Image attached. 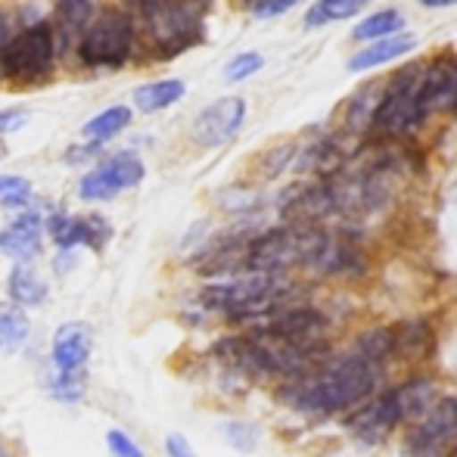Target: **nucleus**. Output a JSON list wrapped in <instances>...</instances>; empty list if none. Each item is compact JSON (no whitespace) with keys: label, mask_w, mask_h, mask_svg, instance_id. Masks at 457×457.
I'll return each mask as SVG.
<instances>
[{"label":"nucleus","mask_w":457,"mask_h":457,"mask_svg":"<svg viewBox=\"0 0 457 457\" xmlns=\"http://www.w3.org/2000/svg\"><path fill=\"white\" fill-rule=\"evenodd\" d=\"M144 22L162 56H171L178 50L190 47L203 35L196 6H190L187 0H162L150 12H144Z\"/></svg>","instance_id":"nucleus-6"},{"label":"nucleus","mask_w":457,"mask_h":457,"mask_svg":"<svg viewBox=\"0 0 457 457\" xmlns=\"http://www.w3.org/2000/svg\"><path fill=\"white\" fill-rule=\"evenodd\" d=\"M47 234L62 253L75 246H85V224H81V215H69V212H54L47 218Z\"/></svg>","instance_id":"nucleus-23"},{"label":"nucleus","mask_w":457,"mask_h":457,"mask_svg":"<svg viewBox=\"0 0 457 457\" xmlns=\"http://www.w3.org/2000/svg\"><path fill=\"white\" fill-rule=\"evenodd\" d=\"M414 37L411 35H392V37H379V41L367 44L364 50H358L355 56L349 60V69L352 72H364V69H373V66H383V62H392L398 56L411 54L414 50Z\"/></svg>","instance_id":"nucleus-14"},{"label":"nucleus","mask_w":457,"mask_h":457,"mask_svg":"<svg viewBox=\"0 0 457 457\" xmlns=\"http://www.w3.org/2000/svg\"><path fill=\"white\" fill-rule=\"evenodd\" d=\"M81 224H85V246L91 249H106L109 237H112V228L103 215H81Z\"/></svg>","instance_id":"nucleus-29"},{"label":"nucleus","mask_w":457,"mask_h":457,"mask_svg":"<svg viewBox=\"0 0 457 457\" xmlns=\"http://www.w3.org/2000/svg\"><path fill=\"white\" fill-rule=\"evenodd\" d=\"M25 121H29V112H25V109H6V112H0V137L19 131Z\"/></svg>","instance_id":"nucleus-33"},{"label":"nucleus","mask_w":457,"mask_h":457,"mask_svg":"<svg viewBox=\"0 0 457 457\" xmlns=\"http://www.w3.org/2000/svg\"><path fill=\"white\" fill-rule=\"evenodd\" d=\"M31 327L19 305H0V352H16L25 345Z\"/></svg>","instance_id":"nucleus-22"},{"label":"nucleus","mask_w":457,"mask_h":457,"mask_svg":"<svg viewBox=\"0 0 457 457\" xmlns=\"http://www.w3.org/2000/svg\"><path fill=\"white\" fill-rule=\"evenodd\" d=\"M50 392H54V398H60V402L75 404L85 395V379H81V373H56V377L50 379Z\"/></svg>","instance_id":"nucleus-27"},{"label":"nucleus","mask_w":457,"mask_h":457,"mask_svg":"<svg viewBox=\"0 0 457 457\" xmlns=\"http://www.w3.org/2000/svg\"><path fill=\"white\" fill-rule=\"evenodd\" d=\"M137 31L125 10H103L94 16L91 29L79 41V60L87 69H119L131 60Z\"/></svg>","instance_id":"nucleus-2"},{"label":"nucleus","mask_w":457,"mask_h":457,"mask_svg":"<svg viewBox=\"0 0 457 457\" xmlns=\"http://www.w3.org/2000/svg\"><path fill=\"white\" fill-rule=\"evenodd\" d=\"M6 289H10V299L16 302L19 308H37L44 299H47V280H44L31 265L12 268Z\"/></svg>","instance_id":"nucleus-16"},{"label":"nucleus","mask_w":457,"mask_h":457,"mask_svg":"<svg viewBox=\"0 0 457 457\" xmlns=\"http://www.w3.org/2000/svg\"><path fill=\"white\" fill-rule=\"evenodd\" d=\"M379 370L383 367H373L352 352H343V355H330L318 370L305 373V377L283 379L277 398L287 408L312 417L352 414L377 395Z\"/></svg>","instance_id":"nucleus-1"},{"label":"nucleus","mask_w":457,"mask_h":457,"mask_svg":"<svg viewBox=\"0 0 457 457\" xmlns=\"http://www.w3.org/2000/svg\"><path fill=\"white\" fill-rule=\"evenodd\" d=\"M165 452H169V457H196V452H193L190 442H187L181 433H171L169 439H165Z\"/></svg>","instance_id":"nucleus-34"},{"label":"nucleus","mask_w":457,"mask_h":457,"mask_svg":"<svg viewBox=\"0 0 457 457\" xmlns=\"http://www.w3.org/2000/svg\"><path fill=\"white\" fill-rule=\"evenodd\" d=\"M41 228L44 218L37 209H29L10 224V228L0 230V253L10 255L19 265H29L31 259L41 255Z\"/></svg>","instance_id":"nucleus-9"},{"label":"nucleus","mask_w":457,"mask_h":457,"mask_svg":"<svg viewBox=\"0 0 457 457\" xmlns=\"http://www.w3.org/2000/svg\"><path fill=\"white\" fill-rule=\"evenodd\" d=\"M224 439H228V445H234L237 452L246 454L259 445V427L246 420H228L224 423Z\"/></svg>","instance_id":"nucleus-26"},{"label":"nucleus","mask_w":457,"mask_h":457,"mask_svg":"<svg viewBox=\"0 0 457 457\" xmlns=\"http://www.w3.org/2000/svg\"><path fill=\"white\" fill-rule=\"evenodd\" d=\"M457 442V395H442L408 429L402 442V457H445Z\"/></svg>","instance_id":"nucleus-5"},{"label":"nucleus","mask_w":457,"mask_h":457,"mask_svg":"<svg viewBox=\"0 0 457 457\" xmlns=\"http://www.w3.org/2000/svg\"><path fill=\"white\" fill-rule=\"evenodd\" d=\"M56 60V44L50 22H35L12 35L6 47L0 50V75L19 85H31L50 75Z\"/></svg>","instance_id":"nucleus-3"},{"label":"nucleus","mask_w":457,"mask_h":457,"mask_svg":"<svg viewBox=\"0 0 457 457\" xmlns=\"http://www.w3.org/2000/svg\"><path fill=\"white\" fill-rule=\"evenodd\" d=\"M392 349L395 355H402L404 361H420L433 349V330L423 320H408V324H398L392 330Z\"/></svg>","instance_id":"nucleus-15"},{"label":"nucleus","mask_w":457,"mask_h":457,"mask_svg":"<svg viewBox=\"0 0 457 457\" xmlns=\"http://www.w3.org/2000/svg\"><path fill=\"white\" fill-rule=\"evenodd\" d=\"M420 81H423V69L408 66L389 81L383 100L377 106L373 115V125L383 134H408L414 125H420V119L427 115L420 100Z\"/></svg>","instance_id":"nucleus-4"},{"label":"nucleus","mask_w":457,"mask_h":457,"mask_svg":"<svg viewBox=\"0 0 457 457\" xmlns=\"http://www.w3.org/2000/svg\"><path fill=\"white\" fill-rule=\"evenodd\" d=\"M379 87H383L379 81H370V85H364L361 91H355V96L349 100V106H345V128H349V131H364V128L373 121L379 100H383V94H377Z\"/></svg>","instance_id":"nucleus-21"},{"label":"nucleus","mask_w":457,"mask_h":457,"mask_svg":"<svg viewBox=\"0 0 457 457\" xmlns=\"http://www.w3.org/2000/svg\"><path fill=\"white\" fill-rule=\"evenodd\" d=\"M262 66H265L262 54H240V56H234V60L228 62V69H224V79H228V81H246V79H253Z\"/></svg>","instance_id":"nucleus-28"},{"label":"nucleus","mask_w":457,"mask_h":457,"mask_svg":"<svg viewBox=\"0 0 457 457\" xmlns=\"http://www.w3.org/2000/svg\"><path fill=\"white\" fill-rule=\"evenodd\" d=\"M103 153V144H85V146H72L66 153V162H87V159L100 156Z\"/></svg>","instance_id":"nucleus-35"},{"label":"nucleus","mask_w":457,"mask_h":457,"mask_svg":"<svg viewBox=\"0 0 457 457\" xmlns=\"http://www.w3.org/2000/svg\"><path fill=\"white\" fill-rule=\"evenodd\" d=\"M181 96H184V81L162 79V81H150V85H140L134 91V106L140 112H162V109L175 106Z\"/></svg>","instance_id":"nucleus-19"},{"label":"nucleus","mask_w":457,"mask_h":457,"mask_svg":"<svg viewBox=\"0 0 457 457\" xmlns=\"http://www.w3.org/2000/svg\"><path fill=\"white\" fill-rule=\"evenodd\" d=\"M402 25H404V19L398 10H379V12H373V16H367L364 22H358L352 35H355V41H379V37L398 35Z\"/></svg>","instance_id":"nucleus-24"},{"label":"nucleus","mask_w":457,"mask_h":457,"mask_svg":"<svg viewBox=\"0 0 457 457\" xmlns=\"http://www.w3.org/2000/svg\"><path fill=\"white\" fill-rule=\"evenodd\" d=\"M128 4H131L134 10H137L140 16H144V12H150L153 6H159V4H162V0H128Z\"/></svg>","instance_id":"nucleus-36"},{"label":"nucleus","mask_w":457,"mask_h":457,"mask_svg":"<svg viewBox=\"0 0 457 457\" xmlns=\"http://www.w3.org/2000/svg\"><path fill=\"white\" fill-rule=\"evenodd\" d=\"M106 445H109V452H112L115 457H144L137 442H134L128 433H121V429H109Z\"/></svg>","instance_id":"nucleus-30"},{"label":"nucleus","mask_w":457,"mask_h":457,"mask_svg":"<svg viewBox=\"0 0 457 457\" xmlns=\"http://www.w3.org/2000/svg\"><path fill=\"white\" fill-rule=\"evenodd\" d=\"M345 352H352L355 358H361V361L373 367H383L395 355V349H392V330H386V327H370V330L358 333Z\"/></svg>","instance_id":"nucleus-18"},{"label":"nucleus","mask_w":457,"mask_h":457,"mask_svg":"<svg viewBox=\"0 0 457 457\" xmlns=\"http://www.w3.org/2000/svg\"><path fill=\"white\" fill-rule=\"evenodd\" d=\"M96 16V0H56L54 16V44L60 47H79L85 31L91 29Z\"/></svg>","instance_id":"nucleus-11"},{"label":"nucleus","mask_w":457,"mask_h":457,"mask_svg":"<svg viewBox=\"0 0 457 457\" xmlns=\"http://www.w3.org/2000/svg\"><path fill=\"white\" fill-rule=\"evenodd\" d=\"M31 203V184L19 175H0V205L6 209H22Z\"/></svg>","instance_id":"nucleus-25"},{"label":"nucleus","mask_w":457,"mask_h":457,"mask_svg":"<svg viewBox=\"0 0 457 457\" xmlns=\"http://www.w3.org/2000/svg\"><path fill=\"white\" fill-rule=\"evenodd\" d=\"M295 4H299V0H253V4H249V10H253L259 19H271V16L287 12L289 6H295Z\"/></svg>","instance_id":"nucleus-32"},{"label":"nucleus","mask_w":457,"mask_h":457,"mask_svg":"<svg viewBox=\"0 0 457 457\" xmlns=\"http://www.w3.org/2000/svg\"><path fill=\"white\" fill-rule=\"evenodd\" d=\"M423 109H454L457 112V66L448 60L436 62L433 69H423L420 81Z\"/></svg>","instance_id":"nucleus-12"},{"label":"nucleus","mask_w":457,"mask_h":457,"mask_svg":"<svg viewBox=\"0 0 457 457\" xmlns=\"http://www.w3.org/2000/svg\"><path fill=\"white\" fill-rule=\"evenodd\" d=\"M395 402H398V411H402V420H420L429 408L436 404L439 398V389L429 377H411L408 383L395 386Z\"/></svg>","instance_id":"nucleus-13"},{"label":"nucleus","mask_w":457,"mask_h":457,"mask_svg":"<svg viewBox=\"0 0 457 457\" xmlns=\"http://www.w3.org/2000/svg\"><path fill=\"white\" fill-rule=\"evenodd\" d=\"M131 119H134V112L128 106H109V109H103L100 115H94V119L81 128V134H85L91 144H106L115 134L125 131V128L131 125Z\"/></svg>","instance_id":"nucleus-20"},{"label":"nucleus","mask_w":457,"mask_h":457,"mask_svg":"<svg viewBox=\"0 0 457 457\" xmlns=\"http://www.w3.org/2000/svg\"><path fill=\"white\" fill-rule=\"evenodd\" d=\"M96 169H100L103 175L109 178V184H112L119 193L137 187L140 181H144V175H146V169H144V162L137 159V153H128V150L106 156L100 165H96Z\"/></svg>","instance_id":"nucleus-17"},{"label":"nucleus","mask_w":457,"mask_h":457,"mask_svg":"<svg viewBox=\"0 0 457 457\" xmlns=\"http://www.w3.org/2000/svg\"><path fill=\"white\" fill-rule=\"evenodd\" d=\"M0 457H10V454H6V448H4V445H0Z\"/></svg>","instance_id":"nucleus-40"},{"label":"nucleus","mask_w":457,"mask_h":457,"mask_svg":"<svg viewBox=\"0 0 457 457\" xmlns=\"http://www.w3.org/2000/svg\"><path fill=\"white\" fill-rule=\"evenodd\" d=\"M423 6H454L457 0H420Z\"/></svg>","instance_id":"nucleus-37"},{"label":"nucleus","mask_w":457,"mask_h":457,"mask_svg":"<svg viewBox=\"0 0 457 457\" xmlns=\"http://www.w3.org/2000/svg\"><path fill=\"white\" fill-rule=\"evenodd\" d=\"M243 119H246V100L243 96H221L196 115L193 140L199 146H224L243 128Z\"/></svg>","instance_id":"nucleus-7"},{"label":"nucleus","mask_w":457,"mask_h":457,"mask_svg":"<svg viewBox=\"0 0 457 457\" xmlns=\"http://www.w3.org/2000/svg\"><path fill=\"white\" fill-rule=\"evenodd\" d=\"M289 156H293V146H277V150H271L265 159H262V175L277 178L289 165Z\"/></svg>","instance_id":"nucleus-31"},{"label":"nucleus","mask_w":457,"mask_h":457,"mask_svg":"<svg viewBox=\"0 0 457 457\" xmlns=\"http://www.w3.org/2000/svg\"><path fill=\"white\" fill-rule=\"evenodd\" d=\"M4 156H6V146H4V144H0V159H4Z\"/></svg>","instance_id":"nucleus-39"},{"label":"nucleus","mask_w":457,"mask_h":457,"mask_svg":"<svg viewBox=\"0 0 457 457\" xmlns=\"http://www.w3.org/2000/svg\"><path fill=\"white\" fill-rule=\"evenodd\" d=\"M187 4H190V6H196V10H199V6H209L212 0H187Z\"/></svg>","instance_id":"nucleus-38"},{"label":"nucleus","mask_w":457,"mask_h":457,"mask_svg":"<svg viewBox=\"0 0 457 457\" xmlns=\"http://www.w3.org/2000/svg\"><path fill=\"white\" fill-rule=\"evenodd\" d=\"M402 411H398L395 392H379L370 402H364L361 408H355L349 414V429L355 439H361L364 445H379L392 436V429H398Z\"/></svg>","instance_id":"nucleus-8"},{"label":"nucleus","mask_w":457,"mask_h":457,"mask_svg":"<svg viewBox=\"0 0 457 457\" xmlns=\"http://www.w3.org/2000/svg\"><path fill=\"white\" fill-rule=\"evenodd\" d=\"M91 355V330L87 324H62L50 345V361L56 373H81Z\"/></svg>","instance_id":"nucleus-10"}]
</instances>
